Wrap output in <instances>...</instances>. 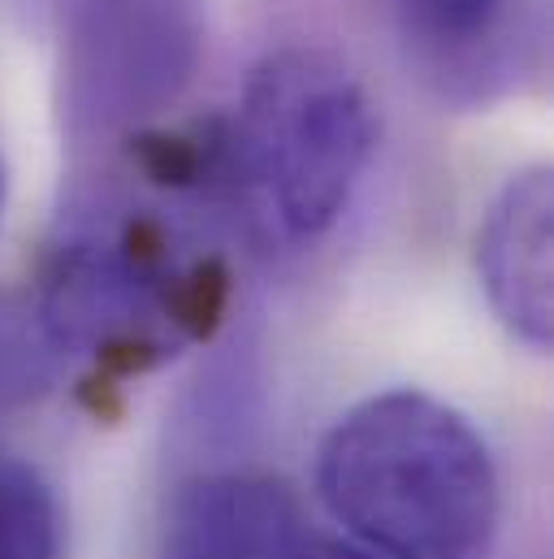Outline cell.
<instances>
[{
    "label": "cell",
    "instance_id": "obj_1",
    "mask_svg": "<svg viewBox=\"0 0 554 559\" xmlns=\"http://www.w3.org/2000/svg\"><path fill=\"white\" fill-rule=\"evenodd\" d=\"M316 490L382 559H494L503 490L481 429L446 400L399 386L329 425Z\"/></svg>",
    "mask_w": 554,
    "mask_h": 559
},
{
    "label": "cell",
    "instance_id": "obj_2",
    "mask_svg": "<svg viewBox=\"0 0 554 559\" xmlns=\"http://www.w3.org/2000/svg\"><path fill=\"white\" fill-rule=\"evenodd\" d=\"M226 290L221 261L186 257L169 213L105 191L70 209L35 317L61 360L83 356L100 373H143L186 338H204Z\"/></svg>",
    "mask_w": 554,
    "mask_h": 559
},
{
    "label": "cell",
    "instance_id": "obj_3",
    "mask_svg": "<svg viewBox=\"0 0 554 559\" xmlns=\"http://www.w3.org/2000/svg\"><path fill=\"white\" fill-rule=\"evenodd\" d=\"M234 204L286 248L338 226L377 152V109L360 74L308 44L269 52L226 122Z\"/></svg>",
    "mask_w": 554,
    "mask_h": 559
},
{
    "label": "cell",
    "instance_id": "obj_4",
    "mask_svg": "<svg viewBox=\"0 0 554 559\" xmlns=\"http://www.w3.org/2000/svg\"><path fill=\"white\" fill-rule=\"evenodd\" d=\"M57 105L70 143L147 131L200 66L195 0H57Z\"/></svg>",
    "mask_w": 554,
    "mask_h": 559
},
{
    "label": "cell",
    "instance_id": "obj_5",
    "mask_svg": "<svg viewBox=\"0 0 554 559\" xmlns=\"http://www.w3.org/2000/svg\"><path fill=\"white\" fill-rule=\"evenodd\" d=\"M395 26L408 70L450 109L516 92L542 44L533 0H395Z\"/></svg>",
    "mask_w": 554,
    "mask_h": 559
},
{
    "label": "cell",
    "instance_id": "obj_6",
    "mask_svg": "<svg viewBox=\"0 0 554 559\" xmlns=\"http://www.w3.org/2000/svg\"><path fill=\"white\" fill-rule=\"evenodd\" d=\"M477 274L507 334L546 352L554 343V174L546 165L511 174L490 200Z\"/></svg>",
    "mask_w": 554,
    "mask_h": 559
},
{
    "label": "cell",
    "instance_id": "obj_7",
    "mask_svg": "<svg viewBox=\"0 0 554 559\" xmlns=\"http://www.w3.org/2000/svg\"><path fill=\"white\" fill-rule=\"evenodd\" d=\"M303 538V503L290 481L226 468L173 490L156 559H290Z\"/></svg>",
    "mask_w": 554,
    "mask_h": 559
},
{
    "label": "cell",
    "instance_id": "obj_8",
    "mask_svg": "<svg viewBox=\"0 0 554 559\" xmlns=\"http://www.w3.org/2000/svg\"><path fill=\"white\" fill-rule=\"evenodd\" d=\"M65 516L52 481L22 455L0 451V559H61Z\"/></svg>",
    "mask_w": 554,
    "mask_h": 559
},
{
    "label": "cell",
    "instance_id": "obj_9",
    "mask_svg": "<svg viewBox=\"0 0 554 559\" xmlns=\"http://www.w3.org/2000/svg\"><path fill=\"white\" fill-rule=\"evenodd\" d=\"M290 559H377V556H369L364 547H356V543H338V538H303L299 543V551Z\"/></svg>",
    "mask_w": 554,
    "mask_h": 559
},
{
    "label": "cell",
    "instance_id": "obj_10",
    "mask_svg": "<svg viewBox=\"0 0 554 559\" xmlns=\"http://www.w3.org/2000/svg\"><path fill=\"white\" fill-rule=\"evenodd\" d=\"M0 209H4V165H0Z\"/></svg>",
    "mask_w": 554,
    "mask_h": 559
}]
</instances>
